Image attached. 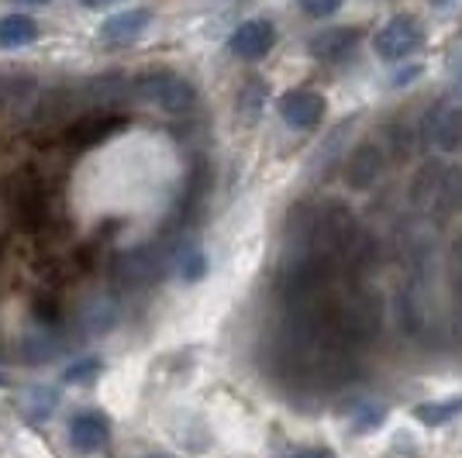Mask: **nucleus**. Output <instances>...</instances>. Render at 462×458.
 <instances>
[{"instance_id": "nucleus-17", "label": "nucleus", "mask_w": 462, "mask_h": 458, "mask_svg": "<svg viewBox=\"0 0 462 458\" xmlns=\"http://www.w3.org/2000/svg\"><path fill=\"white\" fill-rule=\"evenodd\" d=\"M380 145L386 149L390 162H404L411 149H414V134H411L407 124H386L383 134H380Z\"/></svg>"}, {"instance_id": "nucleus-21", "label": "nucleus", "mask_w": 462, "mask_h": 458, "mask_svg": "<svg viewBox=\"0 0 462 458\" xmlns=\"http://www.w3.org/2000/svg\"><path fill=\"white\" fill-rule=\"evenodd\" d=\"M297 4H300V11L308 18H328V14H335L342 7V0H297Z\"/></svg>"}, {"instance_id": "nucleus-5", "label": "nucleus", "mask_w": 462, "mask_h": 458, "mask_svg": "<svg viewBox=\"0 0 462 458\" xmlns=\"http://www.w3.org/2000/svg\"><path fill=\"white\" fill-rule=\"evenodd\" d=\"M421 45H424V28L411 14L386 21L383 28L376 32V39H373L376 56L386 59V62H401V59L414 56Z\"/></svg>"}, {"instance_id": "nucleus-16", "label": "nucleus", "mask_w": 462, "mask_h": 458, "mask_svg": "<svg viewBox=\"0 0 462 458\" xmlns=\"http://www.w3.org/2000/svg\"><path fill=\"white\" fill-rule=\"evenodd\" d=\"M359 41V32L342 28V32H325L321 39L310 45V52L318 59H342L346 52H352V45Z\"/></svg>"}, {"instance_id": "nucleus-15", "label": "nucleus", "mask_w": 462, "mask_h": 458, "mask_svg": "<svg viewBox=\"0 0 462 458\" xmlns=\"http://www.w3.org/2000/svg\"><path fill=\"white\" fill-rule=\"evenodd\" d=\"M35 39H39V24L28 14H7L0 21V45L4 49H18V45H28Z\"/></svg>"}, {"instance_id": "nucleus-7", "label": "nucleus", "mask_w": 462, "mask_h": 458, "mask_svg": "<svg viewBox=\"0 0 462 458\" xmlns=\"http://www.w3.org/2000/svg\"><path fill=\"white\" fill-rule=\"evenodd\" d=\"M376 262H380V238L373 231L359 228V234L352 238V245H348L342 262H338V279L342 283H366Z\"/></svg>"}, {"instance_id": "nucleus-9", "label": "nucleus", "mask_w": 462, "mask_h": 458, "mask_svg": "<svg viewBox=\"0 0 462 458\" xmlns=\"http://www.w3.org/2000/svg\"><path fill=\"white\" fill-rule=\"evenodd\" d=\"M386 166H390V155H386V149L380 145V138H376V142H363L356 152L348 155L346 183L352 190H366V187H373V183L383 176Z\"/></svg>"}, {"instance_id": "nucleus-1", "label": "nucleus", "mask_w": 462, "mask_h": 458, "mask_svg": "<svg viewBox=\"0 0 462 458\" xmlns=\"http://www.w3.org/2000/svg\"><path fill=\"white\" fill-rule=\"evenodd\" d=\"M280 372L308 389H338L359 376L356 344L342 342L308 307H287V317L276 338Z\"/></svg>"}, {"instance_id": "nucleus-13", "label": "nucleus", "mask_w": 462, "mask_h": 458, "mask_svg": "<svg viewBox=\"0 0 462 458\" xmlns=\"http://www.w3.org/2000/svg\"><path fill=\"white\" fill-rule=\"evenodd\" d=\"M111 438V424L104 414H97V410H87V414H77L73 424H69V441H73V448L83 452V455H94L100 452L104 444Z\"/></svg>"}, {"instance_id": "nucleus-14", "label": "nucleus", "mask_w": 462, "mask_h": 458, "mask_svg": "<svg viewBox=\"0 0 462 458\" xmlns=\"http://www.w3.org/2000/svg\"><path fill=\"white\" fill-rule=\"evenodd\" d=\"M152 14L149 11H121V14H111V18L100 24V39L107 45H125V41L138 39L145 28H149Z\"/></svg>"}, {"instance_id": "nucleus-18", "label": "nucleus", "mask_w": 462, "mask_h": 458, "mask_svg": "<svg viewBox=\"0 0 462 458\" xmlns=\"http://www.w3.org/2000/svg\"><path fill=\"white\" fill-rule=\"evenodd\" d=\"M456 414H462V400L424 403V407H418V410H414V417L421 420V424H428V427H439V424H445V420L456 417Z\"/></svg>"}, {"instance_id": "nucleus-8", "label": "nucleus", "mask_w": 462, "mask_h": 458, "mask_svg": "<svg viewBox=\"0 0 462 458\" xmlns=\"http://www.w3.org/2000/svg\"><path fill=\"white\" fill-rule=\"evenodd\" d=\"M162 276V255L155 249H132L115 262V283L125 289L149 287Z\"/></svg>"}, {"instance_id": "nucleus-27", "label": "nucleus", "mask_w": 462, "mask_h": 458, "mask_svg": "<svg viewBox=\"0 0 462 458\" xmlns=\"http://www.w3.org/2000/svg\"><path fill=\"white\" fill-rule=\"evenodd\" d=\"M149 458H166V455H149Z\"/></svg>"}, {"instance_id": "nucleus-6", "label": "nucleus", "mask_w": 462, "mask_h": 458, "mask_svg": "<svg viewBox=\"0 0 462 458\" xmlns=\"http://www.w3.org/2000/svg\"><path fill=\"white\" fill-rule=\"evenodd\" d=\"M11 210L24 221V228H42L52 217V204H49V190L42 187L35 176H21L11 187Z\"/></svg>"}, {"instance_id": "nucleus-22", "label": "nucleus", "mask_w": 462, "mask_h": 458, "mask_svg": "<svg viewBox=\"0 0 462 458\" xmlns=\"http://www.w3.org/2000/svg\"><path fill=\"white\" fill-rule=\"evenodd\" d=\"M204 266H208V262H204L200 255H193V259H187V269H183V276H187V279H197V276H204Z\"/></svg>"}, {"instance_id": "nucleus-10", "label": "nucleus", "mask_w": 462, "mask_h": 458, "mask_svg": "<svg viewBox=\"0 0 462 458\" xmlns=\"http://www.w3.org/2000/svg\"><path fill=\"white\" fill-rule=\"evenodd\" d=\"M424 134L439 152H456L462 149V107L459 104H442L424 121Z\"/></svg>"}, {"instance_id": "nucleus-25", "label": "nucleus", "mask_w": 462, "mask_h": 458, "mask_svg": "<svg viewBox=\"0 0 462 458\" xmlns=\"http://www.w3.org/2000/svg\"><path fill=\"white\" fill-rule=\"evenodd\" d=\"M21 4H49V0H21Z\"/></svg>"}, {"instance_id": "nucleus-3", "label": "nucleus", "mask_w": 462, "mask_h": 458, "mask_svg": "<svg viewBox=\"0 0 462 458\" xmlns=\"http://www.w3.org/2000/svg\"><path fill=\"white\" fill-rule=\"evenodd\" d=\"M132 94L145 104H152L166 114H190L197 107V90H193L190 79L176 77L170 69H152V73H142L132 83Z\"/></svg>"}, {"instance_id": "nucleus-4", "label": "nucleus", "mask_w": 462, "mask_h": 458, "mask_svg": "<svg viewBox=\"0 0 462 458\" xmlns=\"http://www.w3.org/2000/svg\"><path fill=\"white\" fill-rule=\"evenodd\" d=\"M125 124V117L111 114V111H83L79 117H73L69 124H62V134H59V145L73 149V152H83V149H94L104 138H111Z\"/></svg>"}, {"instance_id": "nucleus-26", "label": "nucleus", "mask_w": 462, "mask_h": 458, "mask_svg": "<svg viewBox=\"0 0 462 458\" xmlns=\"http://www.w3.org/2000/svg\"><path fill=\"white\" fill-rule=\"evenodd\" d=\"M431 4H439V7H442V4H448V0H431Z\"/></svg>"}, {"instance_id": "nucleus-12", "label": "nucleus", "mask_w": 462, "mask_h": 458, "mask_svg": "<svg viewBox=\"0 0 462 458\" xmlns=\"http://www.w3.org/2000/svg\"><path fill=\"white\" fill-rule=\"evenodd\" d=\"M273 41H276V28H273L270 21L255 18L238 24L235 35L228 39V45L238 59H263L273 49Z\"/></svg>"}, {"instance_id": "nucleus-23", "label": "nucleus", "mask_w": 462, "mask_h": 458, "mask_svg": "<svg viewBox=\"0 0 462 458\" xmlns=\"http://www.w3.org/2000/svg\"><path fill=\"white\" fill-rule=\"evenodd\" d=\"M290 458H331L328 452H314V448H308V452H297V455H290Z\"/></svg>"}, {"instance_id": "nucleus-24", "label": "nucleus", "mask_w": 462, "mask_h": 458, "mask_svg": "<svg viewBox=\"0 0 462 458\" xmlns=\"http://www.w3.org/2000/svg\"><path fill=\"white\" fill-rule=\"evenodd\" d=\"M87 7H104V4H115V0H83Z\"/></svg>"}, {"instance_id": "nucleus-20", "label": "nucleus", "mask_w": 462, "mask_h": 458, "mask_svg": "<svg viewBox=\"0 0 462 458\" xmlns=\"http://www.w3.org/2000/svg\"><path fill=\"white\" fill-rule=\"evenodd\" d=\"M100 369H104V362H100V359H83V362H77V365H69V369H66V382L94 380Z\"/></svg>"}, {"instance_id": "nucleus-11", "label": "nucleus", "mask_w": 462, "mask_h": 458, "mask_svg": "<svg viewBox=\"0 0 462 458\" xmlns=\"http://www.w3.org/2000/svg\"><path fill=\"white\" fill-rule=\"evenodd\" d=\"M325 96L318 90H290L280 96V117L290 128H314L325 117Z\"/></svg>"}, {"instance_id": "nucleus-19", "label": "nucleus", "mask_w": 462, "mask_h": 458, "mask_svg": "<svg viewBox=\"0 0 462 458\" xmlns=\"http://www.w3.org/2000/svg\"><path fill=\"white\" fill-rule=\"evenodd\" d=\"M445 276H448V293H452V304L462 310V238L448 249V269H445Z\"/></svg>"}, {"instance_id": "nucleus-2", "label": "nucleus", "mask_w": 462, "mask_h": 458, "mask_svg": "<svg viewBox=\"0 0 462 458\" xmlns=\"http://www.w3.org/2000/svg\"><path fill=\"white\" fill-rule=\"evenodd\" d=\"M407 197H411V207L418 214L445 221L448 214H456L462 207V169L431 159L414 172Z\"/></svg>"}]
</instances>
